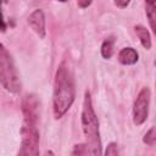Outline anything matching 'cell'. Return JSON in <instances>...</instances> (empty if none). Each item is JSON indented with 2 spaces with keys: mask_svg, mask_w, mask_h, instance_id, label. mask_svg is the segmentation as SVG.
Masks as SVG:
<instances>
[{
  "mask_svg": "<svg viewBox=\"0 0 156 156\" xmlns=\"http://www.w3.org/2000/svg\"><path fill=\"white\" fill-rule=\"evenodd\" d=\"M88 154H89V151L84 144L83 145H76L74 150L72 151V155H88Z\"/></svg>",
  "mask_w": 156,
  "mask_h": 156,
  "instance_id": "7c38bea8",
  "label": "cell"
},
{
  "mask_svg": "<svg viewBox=\"0 0 156 156\" xmlns=\"http://www.w3.org/2000/svg\"><path fill=\"white\" fill-rule=\"evenodd\" d=\"M28 23L40 38L45 37V16L41 10H34L28 17Z\"/></svg>",
  "mask_w": 156,
  "mask_h": 156,
  "instance_id": "8992f818",
  "label": "cell"
},
{
  "mask_svg": "<svg viewBox=\"0 0 156 156\" xmlns=\"http://www.w3.org/2000/svg\"><path fill=\"white\" fill-rule=\"evenodd\" d=\"M105 154H106V155H108V156H115V155H118L117 144H115V143H111V144L107 146V149H106Z\"/></svg>",
  "mask_w": 156,
  "mask_h": 156,
  "instance_id": "4fadbf2b",
  "label": "cell"
},
{
  "mask_svg": "<svg viewBox=\"0 0 156 156\" xmlns=\"http://www.w3.org/2000/svg\"><path fill=\"white\" fill-rule=\"evenodd\" d=\"M149 105H150V90L149 88H143L133 106V121L135 124H143L149 115Z\"/></svg>",
  "mask_w": 156,
  "mask_h": 156,
  "instance_id": "5b68a950",
  "label": "cell"
},
{
  "mask_svg": "<svg viewBox=\"0 0 156 156\" xmlns=\"http://www.w3.org/2000/svg\"><path fill=\"white\" fill-rule=\"evenodd\" d=\"M130 2V0H115V5L119 9H124L128 6V4Z\"/></svg>",
  "mask_w": 156,
  "mask_h": 156,
  "instance_id": "5bb4252c",
  "label": "cell"
},
{
  "mask_svg": "<svg viewBox=\"0 0 156 156\" xmlns=\"http://www.w3.org/2000/svg\"><path fill=\"white\" fill-rule=\"evenodd\" d=\"M0 83L4 88L11 93H18L21 89V82L13 61L5 49V46L0 43Z\"/></svg>",
  "mask_w": 156,
  "mask_h": 156,
  "instance_id": "277c9868",
  "label": "cell"
},
{
  "mask_svg": "<svg viewBox=\"0 0 156 156\" xmlns=\"http://www.w3.org/2000/svg\"><path fill=\"white\" fill-rule=\"evenodd\" d=\"M76 88L71 69L66 63H61L56 71L52 95V107L55 118H61L74 101Z\"/></svg>",
  "mask_w": 156,
  "mask_h": 156,
  "instance_id": "7a4b0ae2",
  "label": "cell"
},
{
  "mask_svg": "<svg viewBox=\"0 0 156 156\" xmlns=\"http://www.w3.org/2000/svg\"><path fill=\"white\" fill-rule=\"evenodd\" d=\"M58 1H61V2H66L67 0H58Z\"/></svg>",
  "mask_w": 156,
  "mask_h": 156,
  "instance_id": "e0dca14e",
  "label": "cell"
},
{
  "mask_svg": "<svg viewBox=\"0 0 156 156\" xmlns=\"http://www.w3.org/2000/svg\"><path fill=\"white\" fill-rule=\"evenodd\" d=\"M113 45H115V39L112 37H108L104 40L101 45V55L104 58H110L113 54Z\"/></svg>",
  "mask_w": 156,
  "mask_h": 156,
  "instance_id": "30bf717a",
  "label": "cell"
},
{
  "mask_svg": "<svg viewBox=\"0 0 156 156\" xmlns=\"http://www.w3.org/2000/svg\"><path fill=\"white\" fill-rule=\"evenodd\" d=\"M22 112L24 116L22 127V143L20 155L34 156L39 154V100L35 95L28 94L22 101Z\"/></svg>",
  "mask_w": 156,
  "mask_h": 156,
  "instance_id": "6da1fadb",
  "label": "cell"
},
{
  "mask_svg": "<svg viewBox=\"0 0 156 156\" xmlns=\"http://www.w3.org/2000/svg\"><path fill=\"white\" fill-rule=\"evenodd\" d=\"M91 1H93V0H77V4H78L79 7L85 9V7H88V6L91 4Z\"/></svg>",
  "mask_w": 156,
  "mask_h": 156,
  "instance_id": "2e32d148",
  "label": "cell"
},
{
  "mask_svg": "<svg viewBox=\"0 0 156 156\" xmlns=\"http://www.w3.org/2000/svg\"><path fill=\"white\" fill-rule=\"evenodd\" d=\"M82 129L85 136V146L89 151V155H100L101 154V141L99 134V122L93 108V102L89 91L84 94L83 110H82Z\"/></svg>",
  "mask_w": 156,
  "mask_h": 156,
  "instance_id": "3957f363",
  "label": "cell"
},
{
  "mask_svg": "<svg viewBox=\"0 0 156 156\" xmlns=\"http://www.w3.org/2000/svg\"><path fill=\"white\" fill-rule=\"evenodd\" d=\"M118 61L122 65H134L138 61V52L133 48H124L118 54Z\"/></svg>",
  "mask_w": 156,
  "mask_h": 156,
  "instance_id": "52a82bcc",
  "label": "cell"
},
{
  "mask_svg": "<svg viewBox=\"0 0 156 156\" xmlns=\"http://www.w3.org/2000/svg\"><path fill=\"white\" fill-rule=\"evenodd\" d=\"M145 9H146V16H147V18H149L150 28L155 32V20H156L155 0H145Z\"/></svg>",
  "mask_w": 156,
  "mask_h": 156,
  "instance_id": "9c48e42d",
  "label": "cell"
},
{
  "mask_svg": "<svg viewBox=\"0 0 156 156\" xmlns=\"http://www.w3.org/2000/svg\"><path fill=\"white\" fill-rule=\"evenodd\" d=\"M6 29V23L4 21V16H2V12H1V0H0V30H5Z\"/></svg>",
  "mask_w": 156,
  "mask_h": 156,
  "instance_id": "9a60e30c",
  "label": "cell"
},
{
  "mask_svg": "<svg viewBox=\"0 0 156 156\" xmlns=\"http://www.w3.org/2000/svg\"><path fill=\"white\" fill-rule=\"evenodd\" d=\"M155 141H156V134H155V128L152 127L151 129H149V132H146V134L144 136V143L150 146H154Z\"/></svg>",
  "mask_w": 156,
  "mask_h": 156,
  "instance_id": "8fae6325",
  "label": "cell"
},
{
  "mask_svg": "<svg viewBox=\"0 0 156 156\" xmlns=\"http://www.w3.org/2000/svg\"><path fill=\"white\" fill-rule=\"evenodd\" d=\"M134 29H135V33H136V35H138L141 45L145 49L149 50L151 48V38H150V34H149L147 29L145 27H143V26H135Z\"/></svg>",
  "mask_w": 156,
  "mask_h": 156,
  "instance_id": "ba28073f",
  "label": "cell"
}]
</instances>
